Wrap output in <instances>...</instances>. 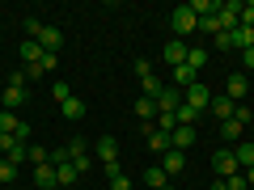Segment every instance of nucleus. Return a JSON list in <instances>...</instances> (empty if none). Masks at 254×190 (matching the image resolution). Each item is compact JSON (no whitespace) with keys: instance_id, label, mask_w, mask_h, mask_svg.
<instances>
[{"instance_id":"nucleus-1","label":"nucleus","mask_w":254,"mask_h":190,"mask_svg":"<svg viewBox=\"0 0 254 190\" xmlns=\"http://www.w3.org/2000/svg\"><path fill=\"white\" fill-rule=\"evenodd\" d=\"M170 26H174V38H187V34L199 30V17L190 13V4H178V9L170 13Z\"/></svg>"},{"instance_id":"nucleus-2","label":"nucleus","mask_w":254,"mask_h":190,"mask_svg":"<svg viewBox=\"0 0 254 190\" xmlns=\"http://www.w3.org/2000/svg\"><path fill=\"white\" fill-rule=\"evenodd\" d=\"M182 101H187V106L195 110V114H203V110L212 106V93H208V85H199V81H195V85H187V89H182Z\"/></svg>"},{"instance_id":"nucleus-3","label":"nucleus","mask_w":254,"mask_h":190,"mask_svg":"<svg viewBox=\"0 0 254 190\" xmlns=\"http://www.w3.org/2000/svg\"><path fill=\"white\" fill-rule=\"evenodd\" d=\"M237 17H242V0H220V9H216L220 34H225V30H237Z\"/></svg>"},{"instance_id":"nucleus-4","label":"nucleus","mask_w":254,"mask_h":190,"mask_svg":"<svg viewBox=\"0 0 254 190\" xmlns=\"http://www.w3.org/2000/svg\"><path fill=\"white\" fill-rule=\"evenodd\" d=\"M212 169H216L220 178H233V173H242V169H237L233 148H216V152H212Z\"/></svg>"},{"instance_id":"nucleus-5","label":"nucleus","mask_w":254,"mask_h":190,"mask_svg":"<svg viewBox=\"0 0 254 190\" xmlns=\"http://www.w3.org/2000/svg\"><path fill=\"white\" fill-rule=\"evenodd\" d=\"M26 97H30V85H4V93H0L4 110H13V114H17V110L26 106Z\"/></svg>"},{"instance_id":"nucleus-6","label":"nucleus","mask_w":254,"mask_h":190,"mask_svg":"<svg viewBox=\"0 0 254 190\" xmlns=\"http://www.w3.org/2000/svg\"><path fill=\"white\" fill-rule=\"evenodd\" d=\"M246 93H250V81H246V72H233V76H229V85H225V97L242 106V97H246Z\"/></svg>"},{"instance_id":"nucleus-7","label":"nucleus","mask_w":254,"mask_h":190,"mask_svg":"<svg viewBox=\"0 0 254 190\" xmlns=\"http://www.w3.org/2000/svg\"><path fill=\"white\" fill-rule=\"evenodd\" d=\"M144 140H148V148H153V152H170V148H174V140L170 136H165V131H157V127L153 123H144Z\"/></svg>"},{"instance_id":"nucleus-8","label":"nucleus","mask_w":254,"mask_h":190,"mask_svg":"<svg viewBox=\"0 0 254 190\" xmlns=\"http://www.w3.org/2000/svg\"><path fill=\"white\" fill-rule=\"evenodd\" d=\"M34 186L38 190H60V173H55V165H34Z\"/></svg>"},{"instance_id":"nucleus-9","label":"nucleus","mask_w":254,"mask_h":190,"mask_svg":"<svg viewBox=\"0 0 254 190\" xmlns=\"http://www.w3.org/2000/svg\"><path fill=\"white\" fill-rule=\"evenodd\" d=\"M178 106H182V89H178V85H165V89H161V97H157V110L174 114Z\"/></svg>"},{"instance_id":"nucleus-10","label":"nucleus","mask_w":254,"mask_h":190,"mask_svg":"<svg viewBox=\"0 0 254 190\" xmlns=\"http://www.w3.org/2000/svg\"><path fill=\"white\" fill-rule=\"evenodd\" d=\"M242 136H246V127L237 123V118H225V123H220V140H225L229 148H237V144H242Z\"/></svg>"},{"instance_id":"nucleus-11","label":"nucleus","mask_w":254,"mask_h":190,"mask_svg":"<svg viewBox=\"0 0 254 190\" xmlns=\"http://www.w3.org/2000/svg\"><path fill=\"white\" fill-rule=\"evenodd\" d=\"M187 51H190V47L187 43H182V38H174V43H165V63H170V68H178V63H187Z\"/></svg>"},{"instance_id":"nucleus-12","label":"nucleus","mask_w":254,"mask_h":190,"mask_svg":"<svg viewBox=\"0 0 254 190\" xmlns=\"http://www.w3.org/2000/svg\"><path fill=\"white\" fill-rule=\"evenodd\" d=\"M161 169L170 173V178H178V173L187 169V152H178V148H170V152L161 156Z\"/></svg>"},{"instance_id":"nucleus-13","label":"nucleus","mask_w":254,"mask_h":190,"mask_svg":"<svg viewBox=\"0 0 254 190\" xmlns=\"http://www.w3.org/2000/svg\"><path fill=\"white\" fill-rule=\"evenodd\" d=\"M144 186H153V190H170L174 178L161 169V165H153V169H144Z\"/></svg>"},{"instance_id":"nucleus-14","label":"nucleus","mask_w":254,"mask_h":190,"mask_svg":"<svg viewBox=\"0 0 254 190\" xmlns=\"http://www.w3.org/2000/svg\"><path fill=\"white\" fill-rule=\"evenodd\" d=\"M93 148H98V161H102V165L119 161V140H115V136H102V140H98Z\"/></svg>"},{"instance_id":"nucleus-15","label":"nucleus","mask_w":254,"mask_h":190,"mask_svg":"<svg viewBox=\"0 0 254 190\" xmlns=\"http://www.w3.org/2000/svg\"><path fill=\"white\" fill-rule=\"evenodd\" d=\"M208 110L220 118V123H225V118H233V114H237V101H229L225 93H220V97H212V106H208Z\"/></svg>"},{"instance_id":"nucleus-16","label":"nucleus","mask_w":254,"mask_h":190,"mask_svg":"<svg viewBox=\"0 0 254 190\" xmlns=\"http://www.w3.org/2000/svg\"><path fill=\"white\" fill-rule=\"evenodd\" d=\"M60 43H64V34H60V30H55V26H43V34H38V47H43V51H60Z\"/></svg>"},{"instance_id":"nucleus-17","label":"nucleus","mask_w":254,"mask_h":190,"mask_svg":"<svg viewBox=\"0 0 254 190\" xmlns=\"http://www.w3.org/2000/svg\"><path fill=\"white\" fill-rule=\"evenodd\" d=\"M131 110H136L140 123H153V118H157V101H153V97H144V93L136 97V106H131Z\"/></svg>"},{"instance_id":"nucleus-18","label":"nucleus","mask_w":254,"mask_h":190,"mask_svg":"<svg viewBox=\"0 0 254 190\" xmlns=\"http://www.w3.org/2000/svg\"><path fill=\"white\" fill-rule=\"evenodd\" d=\"M233 156H237V169H254V144H246V140H242V144H237L233 148Z\"/></svg>"},{"instance_id":"nucleus-19","label":"nucleus","mask_w":254,"mask_h":190,"mask_svg":"<svg viewBox=\"0 0 254 190\" xmlns=\"http://www.w3.org/2000/svg\"><path fill=\"white\" fill-rule=\"evenodd\" d=\"M174 148H178V152H182V148H190V144H195V127H174Z\"/></svg>"},{"instance_id":"nucleus-20","label":"nucleus","mask_w":254,"mask_h":190,"mask_svg":"<svg viewBox=\"0 0 254 190\" xmlns=\"http://www.w3.org/2000/svg\"><path fill=\"white\" fill-rule=\"evenodd\" d=\"M60 114H64V118H72V123H76V118H85V101H81V97H68V101L60 106Z\"/></svg>"},{"instance_id":"nucleus-21","label":"nucleus","mask_w":254,"mask_h":190,"mask_svg":"<svg viewBox=\"0 0 254 190\" xmlns=\"http://www.w3.org/2000/svg\"><path fill=\"white\" fill-rule=\"evenodd\" d=\"M26 161H30V165H51V148H38V144H26Z\"/></svg>"},{"instance_id":"nucleus-22","label":"nucleus","mask_w":254,"mask_h":190,"mask_svg":"<svg viewBox=\"0 0 254 190\" xmlns=\"http://www.w3.org/2000/svg\"><path fill=\"white\" fill-rule=\"evenodd\" d=\"M55 173H60V186H72V182L81 178V169H76L72 161H64V165H55Z\"/></svg>"},{"instance_id":"nucleus-23","label":"nucleus","mask_w":254,"mask_h":190,"mask_svg":"<svg viewBox=\"0 0 254 190\" xmlns=\"http://www.w3.org/2000/svg\"><path fill=\"white\" fill-rule=\"evenodd\" d=\"M21 59H26V68H30V63H38V59H43V47H38L34 38H26V43H21Z\"/></svg>"},{"instance_id":"nucleus-24","label":"nucleus","mask_w":254,"mask_h":190,"mask_svg":"<svg viewBox=\"0 0 254 190\" xmlns=\"http://www.w3.org/2000/svg\"><path fill=\"white\" fill-rule=\"evenodd\" d=\"M203 63H208V51H203V47H190V51H187V68H190V72H199Z\"/></svg>"},{"instance_id":"nucleus-25","label":"nucleus","mask_w":254,"mask_h":190,"mask_svg":"<svg viewBox=\"0 0 254 190\" xmlns=\"http://www.w3.org/2000/svg\"><path fill=\"white\" fill-rule=\"evenodd\" d=\"M68 156H72V161H85V156H89V140H68Z\"/></svg>"},{"instance_id":"nucleus-26","label":"nucleus","mask_w":254,"mask_h":190,"mask_svg":"<svg viewBox=\"0 0 254 190\" xmlns=\"http://www.w3.org/2000/svg\"><path fill=\"white\" fill-rule=\"evenodd\" d=\"M140 85H144V97H153V101L161 97V89H165V85H161V76H157V72H153V76H144Z\"/></svg>"},{"instance_id":"nucleus-27","label":"nucleus","mask_w":254,"mask_h":190,"mask_svg":"<svg viewBox=\"0 0 254 190\" xmlns=\"http://www.w3.org/2000/svg\"><path fill=\"white\" fill-rule=\"evenodd\" d=\"M174 85H178V89H187V85H195V72H190L187 63H178V68H174Z\"/></svg>"},{"instance_id":"nucleus-28","label":"nucleus","mask_w":254,"mask_h":190,"mask_svg":"<svg viewBox=\"0 0 254 190\" xmlns=\"http://www.w3.org/2000/svg\"><path fill=\"white\" fill-rule=\"evenodd\" d=\"M17 127H21V118L13 114V110H0V131H9V136H13Z\"/></svg>"},{"instance_id":"nucleus-29","label":"nucleus","mask_w":254,"mask_h":190,"mask_svg":"<svg viewBox=\"0 0 254 190\" xmlns=\"http://www.w3.org/2000/svg\"><path fill=\"white\" fill-rule=\"evenodd\" d=\"M51 97L60 101V106H64L68 97H72V89H68V81H55V85H51Z\"/></svg>"},{"instance_id":"nucleus-30","label":"nucleus","mask_w":254,"mask_h":190,"mask_svg":"<svg viewBox=\"0 0 254 190\" xmlns=\"http://www.w3.org/2000/svg\"><path fill=\"white\" fill-rule=\"evenodd\" d=\"M0 182H17V165L0 156Z\"/></svg>"},{"instance_id":"nucleus-31","label":"nucleus","mask_w":254,"mask_h":190,"mask_svg":"<svg viewBox=\"0 0 254 190\" xmlns=\"http://www.w3.org/2000/svg\"><path fill=\"white\" fill-rule=\"evenodd\" d=\"M199 30L216 38V34H220V21H216V13H212V17H199Z\"/></svg>"},{"instance_id":"nucleus-32","label":"nucleus","mask_w":254,"mask_h":190,"mask_svg":"<svg viewBox=\"0 0 254 190\" xmlns=\"http://www.w3.org/2000/svg\"><path fill=\"white\" fill-rule=\"evenodd\" d=\"M17 144H21L17 136H9V131H0V152H4V156H9V152H13Z\"/></svg>"},{"instance_id":"nucleus-33","label":"nucleus","mask_w":254,"mask_h":190,"mask_svg":"<svg viewBox=\"0 0 254 190\" xmlns=\"http://www.w3.org/2000/svg\"><path fill=\"white\" fill-rule=\"evenodd\" d=\"M4 161H13V165H17V169H21V165H30V161H26V144H17V148H13L9 156H4Z\"/></svg>"},{"instance_id":"nucleus-34","label":"nucleus","mask_w":254,"mask_h":190,"mask_svg":"<svg viewBox=\"0 0 254 190\" xmlns=\"http://www.w3.org/2000/svg\"><path fill=\"white\" fill-rule=\"evenodd\" d=\"M136 76L144 81V76H153V59H136Z\"/></svg>"},{"instance_id":"nucleus-35","label":"nucleus","mask_w":254,"mask_h":190,"mask_svg":"<svg viewBox=\"0 0 254 190\" xmlns=\"http://www.w3.org/2000/svg\"><path fill=\"white\" fill-rule=\"evenodd\" d=\"M64 161H72V156H68V144H64V148H51V165H64Z\"/></svg>"},{"instance_id":"nucleus-36","label":"nucleus","mask_w":254,"mask_h":190,"mask_svg":"<svg viewBox=\"0 0 254 190\" xmlns=\"http://www.w3.org/2000/svg\"><path fill=\"white\" fill-rule=\"evenodd\" d=\"M38 63H43V72H55V63H60V55H51V51H43V59H38Z\"/></svg>"},{"instance_id":"nucleus-37","label":"nucleus","mask_w":254,"mask_h":190,"mask_svg":"<svg viewBox=\"0 0 254 190\" xmlns=\"http://www.w3.org/2000/svg\"><path fill=\"white\" fill-rule=\"evenodd\" d=\"M110 190H131V182H127V173H119V178H110Z\"/></svg>"},{"instance_id":"nucleus-38","label":"nucleus","mask_w":254,"mask_h":190,"mask_svg":"<svg viewBox=\"0 0 254 190\" xmlns=\"http://www.w3.org/2000/svg\"><path fill=\"white\" fill-rule=\"evenodd\" d=\"M233 118H237V123L246 127V123H250V118H254V110H250V106H237V114H233Z\"/></svg>"},{"instance_id":"nucleus-39","label":"nucleus","mask_w":254,"mask_h":190,"mask_svg":"<svg viewBox=\"0 0 254 190\" xmlns=\"http://www.w3.org/2000/svg\"><path fill=\"white\" fill-rule=\"evenodd\" d=\"M38 76H47V72H43V63H30V68H26V81H38Z\"/></svg>"},{"instance_id":"nucleus-40","label":"nucleus","mask_w":254,"mask_h":190,"mask_svg":"<svg viewBox=\"0 0 254 190\" xmlns=\"http://www.w3.org/2000/svg\"><path fill=\"white\" fill-rule=\"evenodd\" d=\"M242 63H246V72H254V47H246V51H242Z\"/></svg>"},{"instance_id":"nucleus-41","label":"nucleus","mask_w":254,"mask_h":190,"mask_svg":"<svg viewBox=\"0 0 254 190\" xmlns=\"http://www.w3.org/2000/svg\"><path fill=\"white\" fill-rule=\"evenodd\" d=\"M212 190H229V186H225V178H220V182H212Z\"/></svg>"},{"instance_id":"nucleus-42","label":"nucleus","mask_w":254,"mask_h":190,"mask_svg":"<svg viewBox=\"0 0 254 190\" xmlns=\"http://www.w3.org/2000/svg\"><path fill=\"white\" fill-rule=\"evenodd\" d=\"M246 182H250V186H254V169H246Z\"/></svg>"},{"instance_id":"nucleus-43","label":"nucleus","mask_w":254,"mask_h":190,"mask_svg":"<svg viewBox=\"0 0 254 190\" xmlns=\"http://www.w3.org/2000/svg\"><path fill=\"white\" fill-rule=\"evenodd\" d=\"M250 30H254V26H250Z\"/></svg>"}]
</instances>
